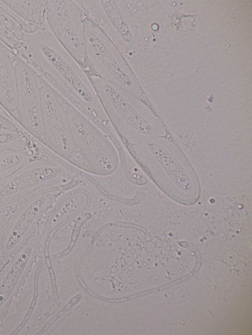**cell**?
I'll return each instance as SVG.
<instances>
[{
  "label": "cell",
  "mask_w": 252,
  "mask_h": 335,
  "mask_svg": "<svg viewBox=\"0 0 252 335\" xmlns=\"http://www.w3.org/2000/svg\"><path fill=\"white\" fill-rule=\"evenodd\" d=\"M24 51L30 61L58 82L83 107L104 112L86 70L50 31L44 29L28 35Z\"/></svg>",
  "instance_id": "6da1fadb"
},
{
  "label": "cell",
  "mask_w": 252,
  "mask_h": 335,
  "mask_svg": "<svg viewBox=\"0 0 252 335\" xmlns=\"http://www.w3.org/2000/svg\"><path fill=\"white\" fill-rule=\"evenodd\" d=\"M85 68L126 92L137 95L139 86L124 54L106 34L85 13L83 22Z\"/></svg>",
  "instance_id": "7a4b0ae2"
},
{
  "label": "cell",
  "mask_w": 252,
  "mask_h": 335,
  "mask_svg": "<svg viewBox=\"0 0 252 335\" xmlns=\"http://www.w3.org/2000/svg\"><path fill=\"white\" fill-rule=\"evenodd\" d=\"M76 2L86 15L106 34L124 55L135 49L137 33L129 0H77Z\"/></svg>",
  "instance_id": "3957f363"
},
{
  "label": "cell",
  "mask_w": 252,
  "mask_h": 335,
  "mask_svg": "<svg viewBox=\"0 0 252 335\" xmlns=\"http://www.w3.org/2000/svg\"><path fill=\"white\" fill-rule=\"evenodd\" d=\"M89 76L104 111L124 137L130 141L135 134L153 133L151 125L134 107L133 95L97 76Z\"/></svg>",
  "instance_id": "277c9868"
},
{
  "label": "cell",
  "mask_w": 252,
  "mask_h": 335,
  "mask_svg": "<svg viewBox=\"0 0 252 335\" xmlns=\"http://www.w3.org/2000/svg\"><path fill=\"white\" fill-rule=\"evenodd\" d=\"M84 16L76 0L48 1L45 13L48 30L85 68Z\"/></svg>",
  "instance_id": "5b68a950"
},
{
  "label": "cell",
  "mask_w": 252,
  "mask_h": 335,
  "mask_svg": "<svg viewBox=\"0 0 252 335\" xmlns=\"http://www.w3.org/2000/svg\"><path fill=\"white\" fill-rule=\"evenodd\" d=\"M40 95L44 131L56 149L68 155L73 150L75 144L67 110L57 92L48 84L40 88Z\"/></svg>",
  "instance_id": "8992f818"
},
{
  "label": "cell",
  "mask_w": 252,
  "mask_h": 335,
  "mask_svg": "<svg viewBox=\"0 0 252 335\" xmlns=\"http://www.w3.org/2000/svg\"><path fill=\"white\" fill-rule=\"evenodd\" d=\"M67 114L75 145L89 154L103 170H111L114 166L109 152L113 146L109 140L77 110L68 109Z\"/></svg>",
  "instance_id": "52a82bcc"
},
{
  "label": "cell",
  "mask_w": 252,
  "mask_h": 335,
  "mask_svg": "<svg viewBox=\"0 0 252 335\" xmlns=\"http://www.w3.org/2000/svg\"><path fill=\"white\" fill-rule=\"evenodd\" d=\"M18 101L28 127L34 135L44 131L40 104V88L35 73L23 61L15 67Z\"/></svg>",
  "instance_id": "ba28073f"
},
{
  "label": "cell",
  "mask_w": 252,
  "mask_h": 335,
  "mask_svg": "<svg viewBox=\"0 0 252 335\" xmlns=\"http://www.w3.org/2000/svg\"><path fill=\"white\" fill-rule=\"evenodd\" d=\"M62 172L58 167L44 166L27 170L12 179L0 190V196L6 197L24 190L52 180Z\"/></svg>",
  "instance_id": "9c48e42d"
},
{
  "label": "cell",
  "mask_w": 252,
  "mask_h": 335,
  "mask_svg": "<svg viewBox=\"0 0 252 335\" xmlns=\"http://www.w3.org/2000/svg\"><path fill=\"white\" fill-rule=\"evenodd\" d=\"M45 201V196L39 197L32 202L21 214L7 238L5 244L7 250H12L20 242L37 217Z\"/></svg>",
  "instance_id": "30bf717a"
},
{
  "label": "cell",
  "mask_w": 252,
  "mask_h": 335,
  "mask_svg": "<svg viewBox=\"0 0 252 335\" xmlns=\"http://www.w3.org/2000/svg\"><path fill=\"white\" fill-rule=\"evenodd\" d=\"M33 249L26 248L17 257L0 284V307L9 299L28 264Z\"/></svg>",
  "instance_id": "8fae6325"
},
{
  "label": "cell",
  "mask_w": 252,
  "mask_h": 335,
  "mask_svg": "<svg viewBox=\"0 0 252 335\" xmlns=\"http://www.w3.org/2000/svg\"><path fill=\"white\" fill-rule=\"evenodd\" d=\"M9 60L3 48L0 44V89L5 104L9 106L14 105L15 101V69Z\"/></svg>",
  "instance_id": "7c38bea8"
},
{
  "label": "cell",
  "mask_w": 252,
  "mask_h": 335,
  "mask_svg": "<svg viewBox=\"0 0 252 335\" xmlns=\"http://www.w3.org/2000/svg\"><path fill=\"white\" fill-rule=\"evenodd\" d=\"M147 144L176 182L183 185L189 182L186 174L170 154L151 141H147Z\"/></svg>",
  "instance_id": "4fadbf2b"
},
{
  "label": "cell",
  "mask_w": 252,
  "mask_h": 335,
  "mask_svg": "<svg viewBox=\"0 0 252 335\" xmlns=\"http://www.w3.org/2000/svg\"><path fill=\"white\" fill-rule=\"evenodd\" d=\"M40 271V268L38 267L35 272L34 273V281H33V284H34V289H33V297L32 299V302L30 305L29 309L26 313L24 318L21 321V322L19 324V325L17 326V327L12 332V333L11 334V335H17L19 334V333L23 329V328L25 327L26 325V323L29 320V319L31 317V316L32 314V312L34 309V307L35 306L36 301L37 299V296H38V277L39 275Z\"/></svg>",
  "instance_id": "5bb4252c"
},
{
  "label": "cell",
  "mask_w": 252,
  "mask_h": 335,
  "mask_svg": "<svg viewBox=\"0 0 252 335\" xmlns=\"http://www.w3.org/2000/svg\"><path fill=\"white\" fill-rule=\"evenodd\" d=\"M23 159L24 156L20 153L10 154L0 157V173L15 167Z\"/></svg>",
  "instance_id": "9a60e30c"
},
{
  "label": "cell",
  "mask_w": 252,
  "mask_h": 335,
  "mask_svg": "<svg viewBox=\"0 0 252 335\" xmlns=\"http://www.w3.org/2000/svg\"><path fill=\"white\" fill-rule=\"evenodd\" d=\"M82 298V295L78 294L72 298L69 302L64 307V308L58 313L56 315L52 317L45 325L38 331L35 335H41L46 332L52 325L59 318H60L65 312H66L73 306L77 303Z\"/></svg>",
  "instance_id": "2e32d148"
},
{
  "label": "cell",
  "mask_w": 252,
  "mask_h": 335,
  "mask_svg": "<svg viewBox=\"0 0 252 335\" xmlns=\"http://www.w3.org/2000/svg\"><path fill=\"white\" fill-rule=\"evenodd\" d=\"M19 136L11 132H0V146L14 141L18 139Z\"/></svg>",
  "instance_id": "e0dca14e"
},
{
  "label": "cell",
  "mask_w": 252,
  "mask_h": 335,
  "mask_svg": "<svg viewBox=\"0 0 252 335\" xmlns=\"http://www.w3.org/2000/svg\"><path fill=\"white\" fill-rule=\"evenodd\" d=\"M0 254H1V252H0Z\"/></svg>",
  "instance_id": "ac0fdd59"
}]
</instances>
